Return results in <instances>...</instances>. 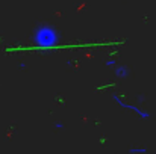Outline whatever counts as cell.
Masks as SVG:
<instances>
[{
  "mask_svg": "<svg viewBox=\"0 0 156 154\" xmlns=\"http://www.w3.org/2000/svg\"><path fill=\"white\" fill-rule=\"evenodd\" d=\"M61 43V33L50 24H38L32 33V44L38 49H53Z\"/></svg>",
  "mask_w": 156,
  "mask_h": 154,
  "instance_id": "6da1fadb",
  "label": "cell"
},
{
  "mask_svg": "<svg viewBox=\"0 0 156 154\" xmlns=\"http://www.w3.org/2000/svg\"><path fill=\"white\" fill-rule=\"evenodd\" d=\"M112 98L115 100V103L121 107V109H127V110H130V112H133V113H136L140 118H143V119H149L150 118V113L149 112H144L143 109H140L138 106H135V104H129V103L123 101L121 98H120V95L118 94H115V92H112Z\"/></svg>",
  "mask_w": 156,
  "mask_h": 154,
  "instance_id": "7a4b0ae2",
  "label": "cell"
},
{
  "mask_svg": "<svg viewBox=\"0 0 156 154\" xmlns=\"http://www.w3.org/2000/svg\"><path fill=\"white\" fill-rule=\"evenodd\" d=\"M114 74L117 77H120V79H127L129 74H130V71H129V68L126 65H117L115 70H114Z\"/></svg>",
  "mask_w": 156,
  "mask_h": 154,
  "instance_id": "3957f363",
  "label": "cell"
},
{
  "mask_svg": "<svg viewBox=\"0 0 156 154\" xmlns=\"http://www.w3.org/2000/svg\"><path fill=\"white\" fill-rule=\"evenodd\" d=\"M129 153L130 154H144V153H147V150H146V148H130Z\"/></svg>",
  "mask_w": 156,
  "mask_h": 154,
  "instance_id": "277c9868",
  "label": "cell"
},
{
  "mask_svg": "<svg viewBox=\"0 0 156 154\" xmlns=\"http://www.w3.org/2000/svg\"><path fill=\"white\" fill-rule=\"evenodd\" d=\"M105 65H106V67H117V60L109 59V60H106V62H105Z\"/></svg>",
  "mask_w": 156,
  "mask_h": 154,
  "instance_id": "5b68a950",
  "label": "cell"
},
{
  "mask_svg": "<svg viewBox=\"0 0 156 154\" xmlns=\"http://www.w3.org/2000/svg\"><path fill=\"white\" fill-rule=\"evenodd\" d=\"M17 67H18L20 70H24V68L27 67V63H26V62H18V65H17Z\"/></svg>",
  "mask_w": 156,
  "mask_h": 154,
  "instance_id": "8992f818",
  "label": "cell"
},
{
  "mask_svg": "<svg viewBox=\"0 0 156 154\" xmlns=\"http://www.w3.org/2000/svg\"><path fill=\"white\" fill-rule=\"evenodd\" d=\"M55 128L61 130V128H64V124H62V122H55Z\"/></svg>",
  "mask_w": 156,
  "mask_h": 154,
  "instance_id": "52a82bcc",
  "label": "cell"
}]
</instances>
